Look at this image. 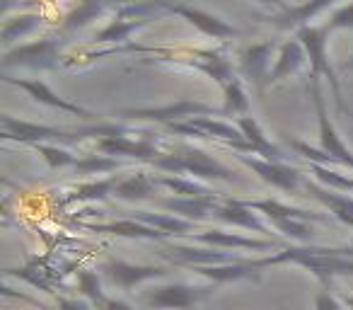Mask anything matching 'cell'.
Instances as JSON below:
<instances>
[{"label": "cell", "mask_w": 353, "mask_h": 310, "mask_svg": "<svg viewBox=\"0 0 353 310\" xmlns=\"http://www.w3.org/2000/svg\"><path fill=\"white\" fill-rule=\"evenodd\" d=\"M213 216H216L218 221L228 223V226L245 228V231H254V233H261V235H271V233H274V226H271L266 218H261L256 211L247 209L240 199L223 197L221 202H218Z\"/></svg>", "instance_id": "16"}, {"label": "cell", "mask_w": 353, "mask_h": 310, "mask_svg": "<svg viewBox=\"0 0 353 310\" xmlns=\"http://www.w3.org/2000/svg\"><path fill=\"white\" fill-rule=\"evenodd\" d=\"M0 128H3L0 136L6 138V141L27 143V146H39V143H68L70 146V143L83 141L78 128H56L46 126V124L22 122V119H15L10 114L0 117Z\"/></svg>", "instance_id": "7"}, {"label": "cell", "mask_w": 353, "mask_h": 310, "mask_svg": "<svg viewBox=\"0 0 353 310\" xmlns=\"http://www.w3.org/2000/svg\"><path fill=\"white\" fill-rule=\"evenodd\" d=\"M152 165L157 170H165L167 175H196L203 180H225V182L232 180V173L225 165L218 163L206 151L192 146H179L172 153H162Z\"/></svg>", "instance_id": "3"}, {"label": "cell", "mask_w": 353, "mask_h": 310, "mask_svg": "<svg viewBox=\"0 0 353 310\" xmlns=\"http://www.w3.org/2000/svg\"><path fill=\"white\" fill-rule=\"evenodd\" d=\"M343 70H353V59H351V61H346V64H343Z\"/></svg>", "instance_id": "45"}, {"label": "cell", "mask_w": 353, "mask_h": 310, "mask_svg": "<svg viewBox=\"0 0 353 310\" xmlns=\"http://www.w3.org/2000/svg\"><path fill=\"white\" fill-rule=\"evenodd\" d=\"M32 148L39 151V155L46 160V165H49L51 170L75 168V165H78V158H80V155H73L70 151L54 146V143H39V146H32Z\"/></svg>", "instance_id": "35"}, {"label": "cell", "mask_w": 353, "mask_h": 310, "mask_svg": "<svg viewBox=\"0 0 353 310\" xmlns=\"http://www.w3.org/2000/svg\"><path fill=\"white\" fill-rule=\"evenodd\" d=\"M223 95H225V104L221 107L223 117H247L250 114V97L245 93V85H242L240 78L232 80L228 88H223Z\"/></svg>", "instance_id": "32"}, {"label": "cell", "mask_w": 353, "mask_h": 310, "mask_svg": "<svg viewBox=\"0 0 353 310\" xmlns=\"http://www.w3.org/2000/svg\"><path fill=\"white\" fill-rule=\"evenodd\" d=\"M295 39H300V44L305 46V54H307V61H310V75H317V78H329V85H332V93L336 97L339 107L343 109V102H341V88H339V78H336V70L334 66L329 64V54H327V41H329V32L324 25L314 27V25H307V27H300L295 32Z\"/></svg>", "instance_id": "8"}, {"label": "cell", "mask_w": 353, "mask_h": 310, "mask_svg": "<svg viewBox=\"0 0 353 310\" xmlns=\"http://www.w3.org/2000/svg\"><path fill=\"white\" fill-rule=\"evenodd\" d=\"M155 189H157L155 175L145 173V170H138V173L121 177V182L114 189V197L121 199V202H141V199L150 197Z\"/></svg>", "instance_id": "29"}, {"label": "cell", "mask_w": 353, "mask_h": 310, "mask_svg": "<svg viewBox=\"0 0 353 310\" xmlns=\"http://www.w3.org/2000/svg\"><path fill=\"white\" fill-rule=\"evenodd\" d=\"M312 175L317 182H322L324 187L332 189V192H339V194L353 192V177H348V175L334 173V170L324 168V165H312Z\"/></svg>", "instance_id": "36"}, {"label": "cell", "mask_w": 353, "mask_h": 310, "mask_svg": "<svg viewBox=\"0 0 353 310\" xmlns=\"http://www.w3.org/2000/svg\"><path fill=\"white\" fill-rule=\"evenodd\" d=\"M56 303H59L61 310H92V305H90L85 298H68V296H59Z\"/></svg>", "instance_id": "40"}, {"label": "cell", "mask_w": 353, "mask_h": 310, "mask_svg": "<svg viewBox=\"0 0 353 310\" xmlns=\"http://www.w3.org/2000/svg\"><path fill=\"white\" fill-rule=\"evenodd\" d=\"M237 128L242 131V136H245V141L252 146V155H261L264 160H276V163H283V151H281L276 143L269 141V136L264 133V128H261V124L256 122L252 114H247V117H237L235 119Z\"/></svg>", "instance_id": "22"}, {"label": "cell", "mask_w": 353, "mask_h": 310, "mask_svg": "<svg viewBox=\"0 0 353 310\" xmlns=\"http://www.w3.org/2000/svg\"><path fill=\"white\" fill-rule=\"evenodd\" d=\"M131 122H155V124H182L192 122L196 117H223L221 109H213L211 104L196 102V99H179V102L162 104V107H141V109H121L117 114Z\"/></svg>", "instance_id": "5"}, {"label": "cell", "mask_w": 353, "mask_h": 310, "mask_svg": "<svg viewBox=\"0 0 353 310\" xmlns=\"http://www.w3.org/2000/svg\"><path fill=\"white\" fill-rule=\"evenodd\" d=\"M247 209L261 213L266 221L271 218H295V221H327V216H319V213L305 211V209L290 206V204H283L279 199H240Z\"/></svg>", "instance_id": "23"}, {"label": "cell", "mask_w": 353, "mask_h": 310, "mask_svg": "<svg viewBox=\"0 0 353 310\" xmlns=\"http://www.w3.org/2000/svg\"><path fill=\"white\" fill-rule=\"evenodd\" d=\"M78 291L90 303L99 305V308L107 300V293L102 291V281H99V276L94 271H78Z\"/></svg>", "instance_id": "37"}, {"label": "cell", "mask_w": 353, "mask_h": 310, "mask_svg": "<svg viewBox=\"0 0 353 310\" xmlns=\"http://www.w3.org/2000/svg\"><path fill=\"white\" fill-rule=\"evenodd\" d=\"M152 54H155V59H148V64H155L157 61V64L199 70V73H206L208 78L216 80L221 88H228L237 78L232 61L228 59L225 46H221V49H152Z\"/></svg>", "instance_id": "2"}, {"label": "cell", "mask_w": 353, "mask_h": 310, "mask_svg": "<svg viewBox=\"0 0 353 310\" xmlns=\"http://www.w3.org/2000/svg\"><path fill=\"white\" fill-rule=\"evenodd\" d=\"M343 305H346V308H351V310H353V296H346V298H343Z\"/></svg>", "instance_id": "43"}, {"label": "cell", "mask_w": 353, "mask_h": 310, "mask_svg": "<svg viewBox=\"0 0 353 310\" xmlns=\"http://www.w3.org/2000/svg\"><path fill=\"white\" fill-rule=\"evenodd\" d=\"M97 151L109 158L117 155H126V158L136 160H150L155 163L162 153L150 138H131V136H112V138H97Z\"/></svg>", "instance_id": "17"}, {"label": "cell", "mask_w": 353, "mask_h": 310, "mask_svg": "<svg viewBox=\"0 0 353 310\" xmlns=\"http://www.w3.org/2000/svg\"><path fill=\"white\" fill-rule=\"evenodd\" d=\"M276 49V41H261V44H252L250 49H245L240 54V70L252 78L256 85L266 88V80L271 73V54Z\"/></svg>", "instance_id": "21"}, {"label": "cell", "mask_w": 353, "mask_h": 310, "mask_svg": "<svg viewBox=\"0 0 353 310\" xmlns=\"http://www.w3.org/2000/svg\"><path fill=\"white\" fill-rule=\"evenodd\" d=\"M194 240L203 242L208 247H216V250H254V252H269L274 247H279V240L274 238H247L242 233H228L221 228H206V231H199L194 235Z\"/></svg>", "instance_id": "15"}, {"label": "cell", "mask_w": 353, "mask_h": 310, "mask_svg": "<svg viewBox=\"0 0 353 310\" xmlns=\"http://www.w3.org/2000/svg\"><path fill=\"white\" fill-rule=\"evenodd\" d=\"M160 257L174 262V264H192L196 267H218V264H232L240 262L242 257L228 250H216V247H189V245H167L160 247Z\"/></svg>", "instance_id": "13"}, {"label": "cell", "mask_w": 353, "mask_h": 310, "mask_svg": "<svg viewBox=\"0 0 353 310\" xmlns=\"http://www.w3.org/2000/svg\"><path fill=\"white\" fill-rule=\"evenodd\" d=\"M3 80L10 83V85H15V88L25 90L34 102L46 104V107H51V109H59V112H68V114H73V117L85 119V122H99V114L90 112V109L80 107V104H75V102H68V99H63V97H59V95H56L54 90L44 83V80H39V78H12V75H8V73H3Z\"/></svg>", "instance_id": "12"}, {"label": "cell", "mask_w": 353, "mask_h": 310, "mask_svg": "<svg viewBox=\"0 0 353 310\" xmlns=\"http://www.w3.org/2000/svg\"><path fill=\"white\" fill-rule=\"evenodd\" d=\"M310 93H312V102L317 109V122H319V148L327 155H332L339 165H346L348 170H353V151H348L346 143L341 141L339 131L334 128V124L329 122L327 104H324V93L319 85L317 75H310Z\"/></svg>", "instance_id": "9"}, {"label": "cell", "mask_w": 353, "mask_h": 310, "mask_svg": "<svg viewBox=\"0 0 353 310\" xmlns=\"http://www.w3.org/2000/svg\"><path fill=\"white\" fill-rule=\"evenodd\" d=\"M41 25H44V15H39V12H25V15L10 17V20L3 22V35H0L3 46L8 49L12 41L25 39V37L34 35Z\"/></svg>", "instance_id": "30"}, {"label": "cell", "mask_w": 353, "mask_h": 310, "mask_svg": "<svg viewBox=\"0 0 353 310\" xmlns=\"http://www.w3.org/2000/svg\"><path fill=\"white\" fill-rule=\"evenodd\" d=\"M293 262L305 269H310L324 289H329L334 276L351 274L353 276V247H322V245H295V247H283L281 252L261 260H252V264L256 269H264L271 264H285Z\"/></svg>", "instance_id": "1"}, {"label": "cell", "mask_w": 353, "mask_h": 310, "mask_svg": "<svg viewBox=\"0 0 353 310\" xmlns=\"http://www.w3.org/2000/svg\"><path fill=\"white\" fill-rule=\"evenodd\" d=\"M271 226H274V231L283 233L285 238H293L295 242H300V245H307V242H312L314 238V231L310 228L307 221H295V218H271Z\"/></svg>", "instance_id": "34"}, {"label": "cell", "mask_w": 353, "mask_h": 310, "mask_svg": "<svg viewBox=\"0 0 353 310\" xmlns=\"http://www.w3.org/2000/svg\"><path fill=\"white\" fill-rule=\"evenodd\" d=\"M256 3H261V6H269V8H276L279 12H285L290 8L285 0H256Z\"/></svg>", "instance_id": "42"}, {"label": "cell", "mask_w": 353, "mask_h": 310, "mask_svg": "<svg viewBox=\"0 0 353 310\" xmlns=\"http://www.w3.org/2000/svg\"><path fill=\"white\" fill-rule=\"evenodd\" d=\"M245 168L254 170L266 184L281 189V192L295 194L300 187H305V177L298 168H290L288 163H276V160H264L256 158V155H245V153H237L235 155Z\"/></svg>", "instance_id": "11"}, {"label": "cell", "mask_w": 353, "mask_h": 310, "mask_svg": "<svg viewBox=\"0 0 353 310\" xmlns=\"http://www.w3.org/2000/svg\"><path fill=\"white\" fill-rule=\"evenodd\" d=\"M80 228L92 233H104V235H117V238H136V240H155L162 242L167 235L162 231L138 223L133 218H121V221H107V223H80Z\"/></svg>", "instance_id": "20"}, {"label": "cell", "mask_w": 353, "mask_h": 310, "mask_svg": "<svg viewBox=\"0 0 353 310\" xmlns=\"http://www.w3.org/2000/svg\"><path fill=\"white\" fill-rule=\"evenodd\" d=\"M343 109H346V107H343ZM346 112H348V109H346ZM348 114H351V117H353V112H348Z\"/></svg>", "instance_id": "46"}, {"label": "cell", "mask_w": 353, "mask_h": 310, "mask_svg": "<svg viewBox=\"0 0 353 310\" xmlns=\"http://www.w3.org/2000/svg\"><path fill=\"white\" fill-rule=\"evenodd\" d=\"M123 163L117 158H109V155H80L78 165L73 170H78L80 175H107V173H117L121 170Z\"/></svg>", "instance_id": "33"}, {"label": "cell", "mask_w": 353, "mask_h": 310, "mask_svg": "<svg viewBox=\"0 0 353 310\" xmlns=\"http://www.w3.org/2000/svg\"><path fill=\"white\" fill-rule=\"evenodd\" d=\"M128 218L138 223H145V226L162 231L167 238L170 235H196L199 226L194 221H187L182 216H174V213H152V211H133Z\"/></svg>", "instance_id": "25"}, {"label": "cell", "mask_w": 353, "mask_h": 310, "mask_svg": "<svg viewBox=\"0 0 353 310\" xmlns=\"http://www.w3.org/2000/svg\"><path fill=\"white\" fill-rule=\"evenodd\" d=\"M194 271L206 276V279L216 281V284L240 281V279L259 281V276H261V269H256V267L252 264V260H240V262H232V264H218V267H196Z\"/></svg>", "instance_id": "28"}, {"label": "cell", "mask_w": 353, "mask_h": 310, "mask_svg": "<svg viewBox=\"0 0 353 310\" xmlns=\"http://www.w3.org/2000/svg\"><path fill=\"white\" fill-rule=\"evenodd\" d=\"M334 3H339V0H305L300 6H290L285 12H279V15L274 17V25L279 27V30L298 32L300 27H307L310 20H314L319 12L327 10Z\"/></svg>", "instance_id": "26"}, {"label": "cell", "mask_w": 353, "mask_h": 310, "mask_svg": "<svg viewBox=\"0 0 353 310\" xmlns=\"http://www.w3.org/2000/svg\"><path fill=\"white\" fill-rule=\"evenodd\" d=\"M12 8V0H3V12H8Z\"/></svg>", "instance_id": "44"}, {"label": "cell", "mask_w": 353, "mask_h": 310, "mask_svg": "<svg viewBox=\"0 0 353 310\" xmlns=\"http://www.w3.org/2000/svg\"><path fill=\"white\" fill-rule=\"evenodd\" d=\"M305 61H307V54H305V46L300 44V39H288L283 46H281L279 59H276L274 68H271L266 85H276L285 78H293V75L305 66Z\"/></svg>", "instance_id": "24"}, {"label": "cell", "mask_w": 353, "mask_h": 310, "mask_svg": "<svg viewBox=\"0 0 353 310\" xmlns=\"http://www.w3.org/2000/svg\"><path fill=\"white\" fill-rule=\"evenodd\" d=\"M314 308H317V310H343V300H339L332 291L324 289V291H319V293H317Z\"/></svg>", "instance_id": "39"}, {"label": "cell", "mask_w": 353, "mask_h": 310, "mask_svg": "<svg viewBox=\"0 0 353 310\" xmlns=\"http://www.w3.org/2000/svg\"><path fill=\"white\" fill-rule=\"evenodd\" d=\"M136 3H150V0H80L78 6L65 15L63 32H75L88 27L92 20L102 17L107 10H121L126 6H136ZM155 3V0H152Z\"/></svg>", "instance_id": "18"}, {"label": "cell", "mask_w": 353, "mask_h": 310, "mask_svg": "<svg viewBox=\"0 0 353 310\" xmlns=\"http://www.w3.org/2000/svg\"><path fill=\"white\" fill-rule=\"evenodd\" d=\"M324 27H327L329 35L336 30H353V0L348 6L336 8V10L332 12V17L324 22Z\"/></svg>", "instance_id": "38"}, {"label": "cell", "mask_w": 353, "mask_h": 310, "mask_svg": "<svg viewBox=\"0 0 353 310\" xmlns=\"http://www.w3.org/2000/svg\"><path fill=\"white\" fill-rule=\"evenodd\" d=\"M157 187H167L170 192H174L176 197L184 199H196V197H211L216 194L213 189H208L206 184L194 182V180H187L182 175H155Z\"/></svg>", "instance_id": "31"}, {"label": "cell", "mask_w": 353, "mask_h": 310, "mask_svg": "<svg viewBox=\"0 0 353 310\" xmlns=\"http://www.w3.org/2000/svg\"><path fill=\"white\" fill-rule=\"evenodd\" d=\"M102 310H136L131 303H126V300H121V298H109L107 296V300L102 303Z\"/></svg>", "instance_id": "41"}, {"label": "cell", "mask_w": 353, "mask_h": 310, "mask_svg": "<svg viewBox=\"0 0 353 310\" xmlns=\"http://www.w3.org/2000/svg\"><path fill=\"white\" fill-rule=\"evenodd\" d=\"M216 289H218L216 281H208V284L176 281V284L152 286V289L143 291L138 300L148 310H192L194 305H199L208 296H213Z\"/></svg>", "instance_id": "4"}, {"label": "cell", "mask_w": 353, "mask_h": 310, "mask_svg": "<svg viewBox=\"0 0 353 310\" xmlns=\"http://www.w3.org/2000/svg\"><path fill=\"white\" fill-rule=\"evenodd\" d=\"M65 64V56L59 49V39H37L30 44H20L6 51L0 66L3 73L10 68H30V70H56Z\"/></svg>", "instance_id": "6"}, {"label": "cell", "mask_w": 353, "mask_h": 310, "mask_svg": "<svg viewBox=\"0 0 353 310\" xmlns=\"http://www.w3.org/2000/svg\"><path fill=\"white\" fill-rule=\"evenodd\" d=\"M121 182V175H109L104 180H94V182H85L73 187L63 197L61 206H70V204H92V202H104L109 194H114L117 184Z\"/></svg>", "instance_id": "27"}, {"label": "cell", "mask_w": 353, "mask_h": 310, "mask_svg": "<svg viewBox=\"0 0 353 310\" xmlns=\"http://www.w3.org/2000/svg\"><path fill=\"white\" fill-rule=\"evenodd\" d=\"M102 271L109 284L119 286L123 291H131L138 284H143V281L167 276L172 271V267H150V264H131V262H123V260H107L102 264Z\"/></svg>", "instance_id": "14"}, {"label": "cell", "mask_w": 353, "mask_h": 310, "mask_svg": "<svg viewBox=\"0 0 353 310\" xmlns=\"http://www.w3.org/2000/svg\"><path fill=\"white\" fill-rule=\"evenodd\" d=\"M157 8L167 12H174L182 20H187L189 25H194L203 37H211V39L218 41H228L232 37H237L240 32L232 25H228L225 20H221L218 15H211L206 10H199V8H192L187 3H174V0H157Z\"/></svg>", "instance_id": "10"}, {"label": "cell", "mask_w": 353, "mask_h": 310, "mask_svg": "<svg viewBox=\"0 0 353 310\" xmlns=\"http://www.w3.org/2000/svg\"><path fill=\"white\" fill-rule=\"evenodd\" d=\"M221 194H211V197H196V199H184V197H172V199H157V206H162L165 211L176 213V216L187 218V221H206L208 216H213L218 202H221Z\"/></svg>", "instance_id": "19"}]
</instances>
